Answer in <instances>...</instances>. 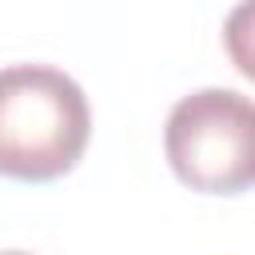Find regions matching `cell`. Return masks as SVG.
<instances>
[{"mask_svg": "<svg viewBox=\"0 0 255 255\" xmlns=\"http://www.w3.org/2000/svg\"><path fill=\"white\" fill-rule=\"evenodd\" d=\"M92 139L84 88L52 64L0 68V175L52 183L68 175Z\"/></svg>", "mask_w": 255, "mask_h": 255, "instance_id": "6da1fadb", "label": "cell"}, {"mask_svg": "<svg viewBox=\"0 0 255 255\" xmlns=\"http://www.w3.org/2000/svg\"><path fill=\"white\" fill-rule=\"evenodd\" d=\"M223 48H227L235 72L255 84V0L235 4L227 12V20H223Z\"/></svg>", "mask_w": 255, "mask_h": 255, "instance_id": "3957f363", "label": "cell"}, {"mask_svg": "<svg viewBox=\"0 0 255 255\" xmlns=\"http://www.w3.org/2000/svg\"><path fill=\"white\" fill-rule=\"evenodd\" d=\"M163 155L191 191L239 195L255 187V100L235 88H199L175 100Z\"/></svg>", "mask_w": 255, "mask_h": 255, "instance_id": "7a4b0ae2", "label": "cell"}, {"mask_svg": "<svg viewBox=\"0 0 255 255\" xmlns=\"http://www.w3.org/2000/svg\"><path fill=\"white\" fill-rule=\"evenodd\" d=\"M0 255H32V251H0Z\"/></svg>", "mask_w": 255, "mask_h": 255, "instance_id": "277c9868", "label": "cell"}]
</instances>
